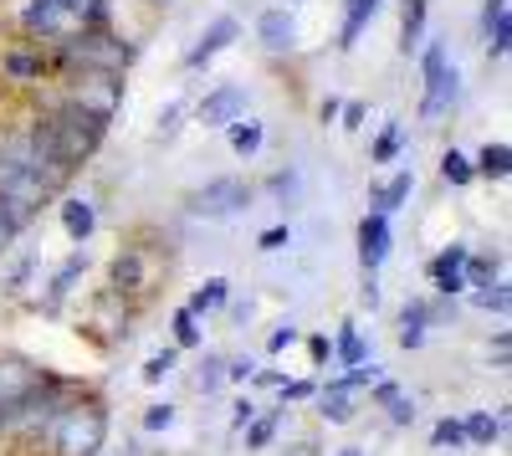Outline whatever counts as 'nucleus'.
Returning <instances> with one entry per match:
<instances>
[{"instance_id": "1", "label": "nucleus", "mask_w": 512, "mask_h": 456, "mask_svg": "<svg viewBox=\"0 0 512 456\" xmlns=\"http://www.w3.org/2000/svg\"><path fill=\"white\" fill-rule=\"evenodd\" d=\"M108 446V400L77 395L62 400L47 421V451L52 456H98Z\"/></svg>"}, {"instance_id": "2", "label": "nucleus", "mask_w": 512, "mask_h": 456, "mask_svg": "<svg viewBox=\"0 0 512 456\" xmlns=\"http://www.w3.org/2000/svg\"><path fill=\"white\" fill-rule=\"evenodd\" d=\"M47 134H52V144H57V154L72 164V170H82L98 149H103V134H108V118H98V113H88L82 103H57L47 118Z\"/></svg>"}, {"instance_id": "3", "label": "nucleus", "mask_w": 512, "mask_h": 456, "mask_svg": "<svg viewBox=\"0 0 512 456\" xmlns=\"http://www.w3.org/2000/svg\"><path fill=\"white\" fill-rule=\"evenodd\" d=\"M134 57H139L134 41H118L108 26H77V31H67L62 52H57L62 67H82V72H123Z\"/></svg>"}, {"instance_id": "4", "label": "nucleus", "mask_w": 512, "mask_h": 456, "mask_svg": "<svg viewBox=\"0 0 512 456\" xmlns=\"http://www.w3.org/2000/svg\"><path fill=\"white\" fill-rule=\"evenodd\" d=\"M185 211L195 221H231V216L251 211V185L241 175H216L185 195Z\"/></svg>"}, {"instance_id": "5", "label": "nucleus", "mask_w": 512, "mask_h": 456, "mask_svg": "<svg viewBox=\"0 0 512 456\" xmlns=\"http://www.w3.org/2000/svg\"><path fill=\"white\" fill-rule=\"evenodd\" d=\"M420 67H425V98H420V118H441V113H451V108H456V98H461V72L446 62V47H441V41H425V57H420Z\"/></svg>"}, {"instance_id": "6", "label": "nucleus", "mask_w": 512, "mask_h": 456, "mask_svg": "<svg viewBox=\"0 0 512 456\" xmlns=\"http://www.w3.org/2000/svg\"><path fill=\"white\" fill-rule=\"evenodd\" d=\"M72 103H82L88 113L113 123V113L123 108V72H82L72 82Z\"/></svg>"}, {"instance_id": "7", "label": "nucleus", "mask_w": 512, "mask_h": 456, "mask_svg": "<svg viewBox=\"0 0 512 456\" xmlns=\"http://www.w3.org/2000/svg\"><path fill=\"white\" fill-rule=\"evenodd\" d=\"M108 287L118 298H144L154 287V267H149V252L144 246H123V252L108 262Z\"/></svg>"}, {"instance_id": "8", "label": "nucleus", "mask_w": 512, "mask_h": 456, "mask_svg": "<svg viewBox=\"0 0 512 456\" xmlns=\"http://www.w3.org/2000/svg\"><path fill=\"white\" fill-rule=\"evenodd\" d=\"M195 118L205 123V129H226V123L246 118V88H241V82H221V88H210L200 98Z\"/></svg>"}, {"instance_id": "9", "label": "nucleus", "mask_w": 512, "mask_h": 456, "mask_svg": "<svg viewBox=\"0 0 512 456\" xmlns=\"http://www.w3.org/2000/svg\"><path fill=\"white\" fill-rule=\"evenodd\" d=\"M390 246H395L390 216L369 211V216L359 221V267H364V272H379V267H384V257H390Z\"/></svg>"}, {"instance_id": "10", "label": "nucleus", "mask_w": 512, "mask_h": 456, "mask_svg": "<svg viewBox=\"0 0 512 456\" xmlns=\"http://www.w3.org/2000/svg\"><path fill=\"white\" fill-rule=\"evenodd\" d=\"M236 36H241V21H236V16H216V21H210V26L200 31V41L190 47V57H185V62H190V67H205L210 57H221Z\"/></svg>"}, {"instance_id": "11", "label": "nucleus", "mask_w": 512, "mask_h": 456, "mask_svg": "<svg viewBox=\"0 0 512 456\" xmlns=\"http://www.w3.org/2000/svg\"><path fill=\"white\" fill-rule=\"evenodd\" d=\"M482 36H487V57H507L512 47V0H487L482 6Z\"/></svg>"}, {"instance_id": "12", "label": "nucleus", "mask_w": 512, "mask_h": 456, "mask_svg": "<svg viewBox=\"0 0 512 456\" xmlns=\"http://www.w3.org/2000/svg\"><path fill=\"white\" fill-rule=\"evenodd\" d=\"M256 36H262L267 52H292L297 47V16L287 6H272V11H262V21H256Z\"/></svg>"}, {"instance_id": "13", "label": "nucleus", "mask_w": 512, "mask_h": 456, "mask_svg": "<svg viewBox=\"0 0 512 456\" xmlns=\"http://www.w3.org/2000/svg\"><path fill=\"white\" fill-rule=\"evenodd\" d=\"M82 272H88V257H82V252H77V257H67V262L57 267V277L47 282V298H41L36 308H41V313H57V308L67 303V293L82 282Z\"/></svg>"}, {"instance_id": "14", "label": "nucleus", "mask_w": 512, "mask_h": 456, "mask_svg": "<svg viewBox=\"0 0 512 456\" xmlns=\"http://www.w3.org/2000/svg\"><path fill=\"white\" fill-rule=\"evenodd\" d=\"M395 339H400V349H420L425 339H431V303H420V298L405 303V308H400V334H395Z\"/></svg>"}, {"instance_id": "15", "label": "nucleus", "mask_w": 512, "mask_h": 456, "mask_svg": "<svg viewBox=\"0 0 512 456\" xmlns=\"http://www.w3.org/2000/svg\"><path fill=\"white\" fill-rule=\"evenodd\" d=\"M0 72H6L11 82H21V88H31V82L47 77V57H41V52H26V47H16V52L0 57Z\"/></svg>"}, {"instance_id": "16", "label": "nucleus", "mask_w": 512, "mask_h": 456, "mask_svg": "<svg viewBox=\"0 0 512 456\" xmlns=\"http://www.w3.org/2000/svg\"><path fill=\"white\" fill-rule=\"evenodd\" d=\"M425 16H431V0H405L400 11V52H420L425 47Z\"/></svg>"}, {"instance_id": "17", "label": "nucleus", "mask_w": 512, "mask_h": 456, "mask_svg": "<svg viewBox=\"0 0 512 456\" xmlns=\"http://www.w3.org/2000/svg\"><path fill=\"white\" fill-rule=\"evenodd\" d=\"M379 6H384V0H349V16H344V26H338V52L359 47V31L379 16Z\"/></svg>"}, {"instance_id": "18", "label": "nucleus", "mask_w": 512, "mask_h": 456, "mask_svg": "<svg viewBox=\"0 0 512 456\" xmlns=\"http://www.w3.org/2000/svg\"><path fill=\"white\" fill-rule=\"evenodd\" d=\"M461 431H466V446H492V441H502V431H507V405L497 410V416H487V410H472V416L461 421Z\"/></svg>"}, {"instance_id": "19", "label": "nucleus", "mask_w": 512, "mask_h": 456, "mask_svg": "<svg viewBox=\"0 0 512 456\" xmlns=\"http://www.w3.org/2000/svg\"><path fill=\"white\" fill-rule=\"evenodd\" d=\"M62 226H67V236L77 241V246H88V236L98 231V211H93V200H62Z\"/></svg>"}, {"instance_id": "20", "label": "nucleus", "mask_w": 512, "mask_h": 456, "mask_svg": "<svg viewBox=\"0 0 512 456\" xmlns=\"http://www.w3.org/2000/svg\"><path fill=\"white\" fill-rule=\"evenodd\" d=\"M410 190H415V170H400L395 180L374 185V211H379V216H395V211H405Z\"/></svg>"}, {"instance_id": "21", "label": "nucleus", "mask_w": 512, "mask_h": 456, "mask_svg": "<svg viewBox=\"0 0 512 456\" xmlns=\"http://www.w3.org/2000/svg\"><path fill=\"white\" fill-rule=\"evenodd\" d=\"M472 175H482V180H497V185H502V180L512 175V144H502V139H497V144H487V149L472 159Z\"/></svg>"}, {"instance_id": "22", "label": "nucleus", "mask_w": 512, "mask_h": 456, "mask_svg": "<svg viewBox=\"0 0 512 456\" xmlns=\"http://www.w3.org/2000/svg\"><path fill=\"white\" fill-rule=\"evenodd\" d=\"M226 298H231V282H226V277H205V282L195 287V293H190V303H185V308H190L195 318H205V313H216Z\"/></svg>"}, {"instance_id": "23", "label": "nucleus", "mask_w": 512, "mask_h": 456, "mask_svg": "<svg viewBox=\"0 0 512 456\" xmlns=\"http://www.w3.org/2000/svg\"><path fill=\"white\" fill-rule=\"evenodd\" d=\"M226 139H231V149L241 154V159H251L256 149L267 144V129L256 118H236V123H226Z\"/></svg>"}, {"instance_id": "24", "label": "nucleus", "mask_w": 512, "mask_h": 456, "mask_svg": "<svg viewBox=\"0 0 512 456\" xmlns=\"http://www.w3.org/2000/svg\"><path fill=\"white\" fill-rule=\"evenodd\" d=\"M31 221H36V216L26 211V205H16V200L0 195V257H6V246H11V241H16V236H21Z\"/></svg>"}, {"instance_id": "25", "label": "nucleus", "mask_w": 512, "mask_h": 456, "mask_svg": "<svg viewBox=\"0 0 512 456\" xmlns=\"http://www.w3.org/2000/svg\"><path fill=\"white\" fill-rule=\"evenodd\" d=\"M318 416L328 426H349L354 421V395L349 390H318Z\"/></svg>"}, {"instance_id": "26", "label": "nucleus", "mask_w": 512, "mask_h": 456, "mask_svg": "<svg viewBox=\"0 0 512 456\" xmlns=\"http://www.w3.org/2000/svg\"><path fill=\"white\" fill-rule=\"evenodd\" d=\"M333 354H338V364H344V369H354V364H364V359H369V349H364V339H359V328H354V323L338 328Z\"/></svg>"}, {"instance_id": "27", "label": "nucleus", "mask_w": 512, "mask_h": 456, "mask_svg": "<svg viewBox=\"0 0 512 456\" xmlns=\"http://www.w3.org/2000/svg\"><path fill=\"white\" fill-rule=\"evenodd\" d=\"M226 385V354H205L200 369H195V390L200 395H216Z\"/></svg>"}, {"instance_id": "28", "label": "nucleus", "mask_w": 512, "mask_h": 456, "mask_svg": "<svg viewBox=\"0 0 512 456\" xmlns=\"http://www.w3.org/2000/svg\"><path fill=\"white\" fill-rule=\"evenodd\" d=\"M277 410H267V416H251L246 421V451H267L272 441H277Z\"/></svg>"}, {"instance_id": "29", "label": "nucleus", "mask_w": 512, "mask_h": 456, "mask_svg": "<svg viewBox=\"0 0 512 456\" xmlns=\"http://www.w3.org/2000/svg\"><path fill=\"white\" fill-rule=\"evenodd\" d=\"M466 257H472V246H466V241H451L446 252H436V257H431V282H436V277L461 272V267H466Z\"/></svg>"}, {"instance_id": "30", "label": "nucleus", "mask_w": 512, "mask_h": 456, "mask_svg": "<svg viewBox=\"0 0 512 456\" xmlns=\"http://www.w3.org/2000/svg\"><path fill=\"white\" fill-rule=\"evenodd\" d=\"M205 344V328L190 308H175V349H200Z\"/></svg>"}, {"instance_id": "31", "label": "nucleus", "mask_w": 512, "mask_h": 456, "mask_svg": "<svg viewBox=\"0 0 512 456\" xmlns=\"http://www.w3.org/2000/svg\"><path fill=\"white\" fill-rule=\"evenodd\" d=\"M405 149V123H390L379 139H374V149H369V164H390L395 154Z\"/></svg>"}, {"instance_id": "32", "label": "nucleus", "mask_w": 512, "mask_h": 456, "mask_svg": "<svg viewBox=\"0 0 512 456\" xmlns=\"http://www.w3.org/2000/svg\"><path fill=\"white\" fill-rule=\"evenodd\" d=\"M441 180H446V185H472V180H477V175H472V159H466L461 149H446V154H441Z\"/></svg>"}, {"instance_id": "33", "label": "nucleus", "mask_w": 512, "mask_h": 456, "mask_svg": "<svg viewBox=\"0 0 512 456\" xmlns=\"http://www.w3.org/2000/svg\"><path fill=\"white\" fill-rule=\"evenodd\" d=\"M461 277H466V287H487V282L502 277V262H497V257H466Z\"/></svg>"}, {"instance_id": "34", "label": "nucleus", "mask_w": 512, "mask_h": 456, "mask_svg": "<svg viewBox=\"0 0 512 456\" xmlns=\"http://www.w3.org/2000/svg\"><path fill=\"white\" fill-rule=\"evenodd\" d=\"M472 303L482 308V313H507V303H512V293H507V282L497 277V282H487V287H477V293H472Z\"/></svg>"}, {"instance_id": "35", "label": "nucleus", "mask_w": 512, "mask_h": 456, "mask_svg": "<svg viewBox=\"0 0 512 456\" xmlns=\"http://www.w3.org/2000/svg\"><path fill=\"white\" fill-rule=\"evenodd\" d=\"M175 364H180V349H175V344L159 349V354H149V359H144V385H159L164 375H175Z\"/></svg>"}, {"instance_id": "36", "label": "nucleus", "mask_w": 512, "mask_h": 456, "mask_svg": "<svg viewBox=\"0 0 512 456\" xmlns=\"http://www.w3.org/2000/svg\"><path fill=\"white\" fill-rule=\"evenodd\" d=\"M431 446H436V451H461V446H466V431H461V421H456V416L436 421V431H431Z\"/></svg>"}, {"instance_id": "37", "label": "nucleus", "mask_w": 512, "mask_h": 456, "mask_svg": "<svg viewBox=\"0 0 512 456\" xmlns=\"http://www.w3.org/2000/svg\"><path fill=\"white\" fill-rule=\"evenodd\" d=\"M31 272H36V257H21V262L11 267V277H6V293H11V298H21V293H26Z\"/></svg>"}, {"instance_id": "38", "label": "nucleus", "mask_w": 512, "mask_h": 456, "mask_svg": "<svg viewBox=\"0 0 512 456\" xmlns=\"http://www.w3.org/2000/svg\"><path fill=\"white\" fill-rule=\"evenodd\" d=\"M282 246H292V226H267L256 236V252H282Z\"/></svg>"}, {"instance_id": "39", "label": "nucleus", "mask_w": 512, "mask_h": 456, "mask_svg": "<svg viewBox=\"0 0 512 456\" xmlns=\"http://www.w3.org/2000/svg\"><path fill=\"white\" fill-rule=\"evenodd\" d=\"M180 118H185V103H169V108L159 113V129H154V139H175V134H180Z\"/></svg>"}, {"instance_id": "40", "label": "nucleus", "mask_w": 512, "mask_h": 456, "mask_svg": "<svg viewBox=\"0 0 512 456\" xmlns=\"http://www.w3.org/2000/svg\"><path fill=\"white\" fill-rule=\"evenodd\" d=\"M313 395H318L313 380H282V405H303V400H313Z\"/></svg>"}, {"instance_id": "41", "label": "nucleus", "mask_w": 512, "mask_h": 456, "mask_svg": "<svg viewBox=\"0 0 512 456\" xmlns=\"http://www.w3.org/2000/svg\"><path fill=\"white\" fill-rule=\"evenodd\" d=\"M379 410H390V421H395V426H410V421H415V400H410L405 390H400L390 405H379Z\"/></svg>"}, {"instance_id": "42", "label": "nucleus", "mask_w": 512, "mask_h": 456, "mask_svg": "<svg viewBox=\"0 0 512 456\" xmlns=\"http://www.w3.org/2000/svg\"><path fill=\"white\" fill-rule=\"evenodd\" d=\"M175 426V405H149L144 410V431H169Z\"/></svg>"}, {"instance_id": "43", "label": "nucleus", "mask_w": 512, "mask_h": 456, "mask_svg": "<svg viewBox=\"0 0 512 456\" xmlns=\"http://www.w3.org/2000/svg\"><path fill=\"white\" fill-rule=\"evenodd\" d=\"M297 339H303V328H292V323H282V328H277V334L267 339V349H272V354H282V349H292Z\"/></svg>"}, {"instance_id": "44", "label": "nucleus", "mask_w": 512, "mask_h": 456, "mask_svg": "<svg viewBox=\"0 0 512 456\" xmlns=\"http://www.w3.org/2000/svg\"><path fill=\"white\" fill-rule=\"evenodd\" d=\"M308 354H313V364L323 369V364L333 359V339H328V334H308Z\"/></svg>"}, {"instance_id": "45", "label": "nucleus", "mask_w": 512, "mask_h": 456, "mask_svg": "<svg viewBox=\"0 0 512 456\" xmlns=\"http://www.w3.org/2000/svg\"><path fill=\"white\" fill-rule=\"evenodd\" d=\"M251 375H256V364H251V359H226V380L251 385Z\"/></svg>"}, {"instance_id": "46", "label": "nucleus", "mask_w": 512, "mask_h": 456, "mask_svg": "<svg viewBox=\"0 0 512 456\" xmlns=\"http://www.w3.org/2000/svg\"><path fill=\"white\" fill-rule=\"evenodd\" d=\"M436 293H441V298H456V293H466V277H461V272H451V277H436Z\"/></svg>"}, {"instance_id": "47", "label": "nucleus", "mask_w": 512, "mask_h": 456, "mask_svg": "<svg viewBox=\"0 0 512 456\" xmlns=\"http://www.w3.org/2000/svg\"><path fill=\"white\" fill-rule=\"evenodd\" d=\"M359 303H364V308H379V282H374V272H364V287H359Z\"/></svg>"}, {"instance_id": "48", "label": "nucleus", "mask_w": 512, "mask_h": 456, "mask_svg": "<svg viewBox=\"0 0 512 456\" xmlns=\"http://www.w3.org/2000/svg\"><path fill=\"white\" fill-rule=\"evenodd\" d=\"M338 113H344V129H364V108L359 103H344Z\"/></svg>"}, {"instance_id": "49", "label": "nucleus", "mask_w": 512, "mask_h": 456, "mask_svg": "<svg viewBox=\"0 0 512 456\" xmlns=\"http://www.w3.org/2000/svg\"><path fill=\"white\" fill-rule=\"evenodd\" d=\"M282 456H323V446H318V441H292Z\"/></svg>"}, {"instance_id": "50", "label": "nucleus", "mask_w": 512, "mask_h": 456, "mask_svg": "<svg viewBox=\"0 0 512 456\" xmlns=\"http://www.w3.org/2000/svg\"><path fill=\"white\" fill-rule=\"evenodd\" d=\"M282 380L287 375H277V369H256V375H251V385H272V390H282Z\"/></svg>"}, {"instance_id": "51", "label": "nucleus", "mask_w": 512, "mask_h": 456, "mask_svg": "<svg viewBox=\"0 0 512 456\" xmlns=\"http://www.w3.org/2000/svg\"><path fill=\"white\" fill-rule=\"evenodd\" d=\"M251 416H256V405H251V400H241V405H236V416H231V426H236V431H246V421H251Z\"/></svg>"}, {"instance_id": "52", "label": "nucleus", "mask_w": 512, "mask_h": 456, "mask_svg": "<svg viewBox=\"0 0 512 456\" xmlns=\"http://www.w3.org/2000/svg\"><path fill=\"white\" fill-rule=\"evenodd\" d=\"M338 108H344L338 98H323V123H333V118H338Z\"/></svg>"}, {"instance_id": "53", "label": "nucleus", "mask_w": 512, "mask_h": 456, "mask_svg": "<svg viewBox=\"0 0 512 456\" xmlns=\"http://www.w3.org/2000/svg\"><path fill=\"white\" fill-rule=\"evenodd\" d=\"M338 456H364V446H344V451H338Z\"/></svg>"}, {"instance_id": "54", "label": "nucleus", "mask_w": 512, "mask_h": 456, "mask_svg": "<svg viewBox=\"0 0 512 456\" xmlns=\"http://www.w3.org/2000/svg\"><path fill=\"white\" fill-rule=\"evenodd\" d=\"M0 431H6V416H0Z\"/></svg>"}]
</instances>
